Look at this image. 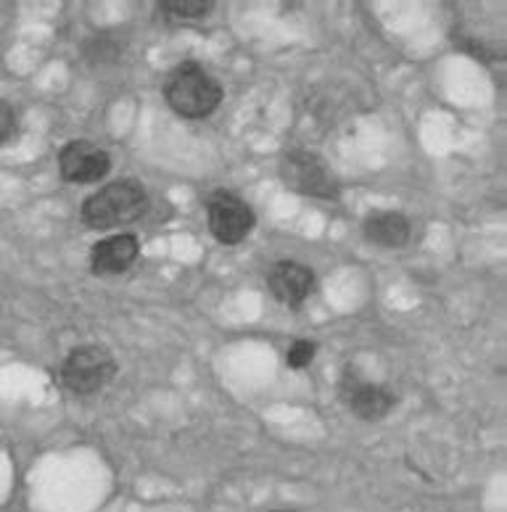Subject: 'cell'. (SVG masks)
<instances>
[{
    "label": "cell",
    "instance_id": "cell-12",
    "mask_svg": "<svg viewBox=\"0 0 507 512\" xmlns=\"http://www.w3.org/2000/svg\"><path fill=\"white\" fill-rule=\"evenodd\" d=\"M315 357H317V344L315 341H309V338H296L286 352V362L291 370H304V367L312 365V359Z\"/></svg>",
    "mask_w": 507,
    "mask_h": 512
},
{
    "label": "cell",
    "instance_id": "cell-11",
    "mask_svg": "<svg viewBox=\"0 0 507 512\" xmlns=\"http://www.w3.org/2000/svg\"><path fill=\"white\" fill-rule=\"evenodd\" d=\"M162 14L167 16V22L175 24H188L204 19L214 8L212 0H169V3H159Z\"/></svg>",
    "mask_w": 507,
    "mask_h": 512
},
{
    "label": "cell",
    "instance_id": "cell-10",
    "mask_svg": "<svg viewBox=\"0 0 507 512\" xmlns=\"http://www.w3.org/2000/svg\"><path fill=\"white\" fill-rule=\"evenodd\" d=\"M362 233L378 249H402L412 235V225L402 212H370L362 222Z\"/></svg>",
    "mask_w": 507,
    "mask_h": 512
},
{
    "label": "cell",
    "instance_id": "cell-13",
    "mask_svg": "<svg viewBox=\"0 0 507 512\" xmlns=\"http://www.w3.org/2000/svg\"><path fill=\"white\" fill-rule=\"evenodd\" d=\"M16 111L8 101L0 98V146H6L8 140L16 135Z\"/></svg>",
    "mask_w": 507,
    "mask_h": 512
},
{
    "label": "cell",
    "instance_id": "cell-2",
    "mask_svg": "<svg viewBox=\"0 0 507 512\" xmlns=\"http://www.w3.org/2000/svg\"><path fill=\"white\" fill-rule=\"evenodd\" d=\"M148 209V193L133 180L103 185L82 204V222L93 230H114L135 222Z\"/></svg>",
    "mask_w": 507,
    "mask_h": 512
},
{
    "label": "cell",
    "instance_id": "cell-7",
    "mask_svg": "<svg viewBox=\"0 0 507 512\" xmlns=\"http://www.w3.org/2000/svg\"><path fill=\"white\" fill-rule=\"evenodd\" d=\"M111 156L90 140H72L61 148L59 172L67 183L88 185L109 175Z\"/></svg>",
    "mask_w": 507,
    "mask_h": 512
},
{
    "label": "cell",
    "instance_id": "cell-6",
    "mask_svg": "<svg viewBox=\"0 0 507 512\" xmlns=\"http://www.w3.org/2000/svg\"><path fill=\"white\" fill-rule=\"evenodd\" d=\"M338 388H341V396L352 415L365 423H378L383 417H389L391 410L399 404V396L389 386L365 381L362 375L346 373Z\"/></svg>",
    "mask_w": 507,
    "mask_h": 512
},
{
    "label": "cell",
    "instance_id": "cell-14",
    "mask_svg": "<svg viewBox=\"0 0 507 512\" xmlns=\"http://www.w3.org/2000/svg\"><path fill=\"white\" fill-rule=\"evenodd\" d=\"M272 512H299V510H288V507H280V510H272Z\"/></svg>",
    "mask_w": 507,
    "mask_h": 512
},
{
    "label": "cell",
    "instance_id": "cell-5",
    "mask_svg": "<svg viewBox=\"0 0 507 512\" xmlns=\"http://www.w3.org/2000/svg\"><path fill=\"white\" fill-rule=\"evenodd\" d=\"M206 220H209V233L222 246H238L257 225L254 209L233 191H214L206 198Z\"/></svg>",
    "mask_w": 507,
    "mask_h": 512
},
{
    "label": "cell",
    "instance_id": "cell-4",
    "mask_svg": "<svg viewBox=\"0 0 507 512\" xmlns=\"http://www.w3.org/2000/svg\"><path fill=\"white\" fill-rule=\"evenodd\" d=\"M280 177L291 191L302 193L309 198H320V201H336L341 193L333 169L325 164L323 156L307 148H294L288 151L280 161Z\"/></svg>",
    "mask_w": 507,
    "mask_h": 512
},
{
    "label": "cell",
    "instance_id": "cell-8",
    "mask_svg": "<svg viewBox=\"0 0 507 512\" xmlns=\"http://www.w3.org/2000/svg\"><path fill=\"white\" fill-rule=\"evenodd\" d=\"M267 288L275 299L288 309L302 307L304 301L315 291V272L309 270L307 264L294 262V259H283L270 270L267 275Z\"/></svg>",
    "mask_w": 507,
    "mask_h": 512
},
{
    "label": "cell",
    "instance_id": "cell-9",
    "mask_svg": "<svg viewBox=\"0 0 507 512\" xmlns=\"http://www.w3.org/2000/svg\"><path fill=\"white\" fill-rule=\"evenodd\" d=\"M140 254V243L135 235L119 233L111 235L106 241H98L90 251V270L98 278H114L122 275L135 264Z\"/></svg>",
    "mask_w": 507,
    "mask_h": 512
},
{
    "label": "cell",
    "instance_id": "cell-3",
    "mask_svg": "<svg viewBox=\"0 0 507 512\" xmlns=\"http://www.w3.org/2000/svg\"><path fill=\"white\" fill-rule=\"evenodd\" d=\"M61 386L74 396H93L117 375V359L103 346H77L61 362Z\"/></svg>",
    "mask_w": 507,
    "mask_h": 512
},
{
    "label": "cell",
    "instance_id": "cell-1",
    "mask_svg": "<svg viewBox=\"0 0 507 512\" xmlns=\"http://www.w3.org/2000/svg\"><path fill=\"white\" fill-rule=\"evenodd\" d=\"M225 90L199 61L177 64L164 80V101L177 117L206 119L220 109Z\"/></svg>",
    "mask_w": 507,
    "mask_h": 512
}]
</instances>
